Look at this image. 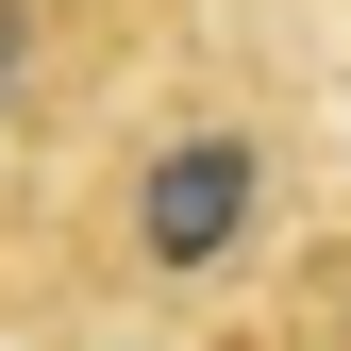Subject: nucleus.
<instances>
[{"mask_svg":"<svg viewBox=\"0 0 351 351\" xmlns=\"http://www.w3.org/2000/svg\"><path fill=\"white\" fill-rule=\"evenodd\" d=\"M84 351H134V335H84Z\"/></svg>","mask_w":351,"mask_h":351,"instance_id":"20e7f679","label":"nucleus"},{"mask_svg":"<svg viewBox=\"0 0 351 351\" xmlns=\"http://www.w3.org/2000/svg\"><path fill=\"white\" fill-rule=\"evenodd\" d=\"M318 351H351V234H335V268H318Z\"/></svg>","mask_w":351,"mask_h":351,"instance_id":"7ed1b4c3","label":"nucleus"},{"mask_svg":"<svg viewBox=\"0 0 351 351\" xmlns=\"http://www.w3.org/2000/svg\"><path fill=\"white\" fill-rule=\"evenodd\" d=\"M285 134L251 101H167L134 151H117V201H101V234H117V285L134 301H201V285H234L251 251L285 234Z\"/></svg>","mask_w":351,"mask_h":351,"instance_id":"f257e3e1","label":"nucleus"},{"mask_svg":"<svg viewBox=\"0 0 351 351\" xmlns=\"http://www.w3.org/2000/svg\"><path fill=\"white\" fill-rule=\"evenodd\" d=\"M51 84H67V17L51 0H0V151L51 117Z\"/></svg>","mask_w":351,"mask_h":351,"instance_id":"f03ea898","label":"nucleus"}]
</instances>
